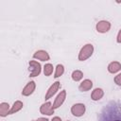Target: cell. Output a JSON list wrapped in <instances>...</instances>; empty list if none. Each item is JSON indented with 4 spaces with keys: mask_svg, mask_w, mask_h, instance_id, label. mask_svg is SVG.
Returning a JSON list of instances; mask_svg holds the SVG:
<instances>
[{
    "mask_svg": "<svg viewBox=\"0 0 121 121\" xmlns=\"http://www.w3.org/2000/svg\"><path fill=\"white\" fill-rule=\"evenodd\" d=\"M93 53H94V45L92 43H86L79 50L78 59L80 61H84V60H88L93 55Z\"/></svg>",
    "mask_w": 121,
    "mask_h": 121,
    "instance_id": "1",
    "label": "cell"
},
{
    "mask_svg": "<svg viewBox=\"0 0 121 121\" xmlns=\"http://www.w3.org/2000/svg\"><path fill=\"white\" fill-rule=\"evenodd\" d=\"M29 65V77L35 78L38 77L42 72V65L37 60H30L28 62Z\"/></svg>",
    "mask_w": 121,
    "mask_h": 121,
    "instance_id": "2",
    "label": "cell"
},
{
    "mask_svg": "<svg viewBox=\"0 0 121 121\" xmlns=\"http://www.w3.org/2000/svg\"><path fill=\"white\" fill-rule=\"evenodd\" d=\"M86 107L83 103H76L71 107V113L76 117H80L85 113Z\"/></svg>",
    "mask_w": 121,
    "mask_h": 121,
    "instance_id": "3",
    "label": "cell"
},
{
    "mask_svg": "<svg viewBox=\"0 0 121 121\" xmlns=\"http://www.w3.org/2000/svg\"><path fill=\"white\" fill-rule=\"evenodd\" d=\"M60 87V81H55L53 84H51V86L47 89V91L45 93L44 99L45 100H48L51 97H53V95H55L57 94V92L59 91Z\"/></svg>",
    "mask_w": 121,
    "mask_h": 121,
    "instance_id": "4",
    "label": "cell"
},
{
    "mask_svg": "<svg viewBox=\"0 0 121 121\" xmlns=\"http://www.w3.org/2000/svg\"><path fill=\"white\" fill-rule=\"evenodd\" d=\"M111 26H112V25H111V23L109 21L101 20V21H99V22L96 23L95 29L99 33H107L111 29Z\"/></svg>",
    "mask_w": 121,
    "mask_h": 121,
    "instance_id": "5",
    "label": "cell"
},
{
    "mask_svg": "<svg viewBox=\"0 0 121 121\" xmlns=\"http://www.w3.org/2000/svg\"><path fill=\"white\" fill-rule=\"evenodd\" d=\"M40 112L43 115H52L54 113L53 104L49 101H46V102L43 103L40 107Z\"/></svg>",
    "mask_w": 121,
    "mask_h": 121,
    "instance_id": "6",
    "label": "cell"
},
{
    "mask_svg": "<svg viewBox=\"0 0 121 121\" xmlns=\"http://www.w3.org/2000/svg\"><path fill=\"white\" fill-rule=\"evenodd\" d=\"M65 98H66V91L65 90H62L60 91V93L56 96L55 100H54V103H53V108L54 110L60 108L65 101Z\"/></svg>",
    "mask_w": 121,
    "mask_h": 121,
    "instance_id": "7",
    "label": "cell"
},
{
    "mask_svg": "<svg viewBox=\"0 0 121 121\" xmlns=\"http://www.w3.org/2000/svg\"><path fill=\"white\" fill-rule=\"evenodd\" d=\"M35 89H36V83H35V81L31 80V81L27 82V84L23 88L22 95H24V96H29L30 95H32L34 93Z\"/></svg>",
    "mask_w": 121,
    "mask_h": 121,
    "instance_id": "8",
    "label": "cell"
},
{
    "mask_svg": "<svg viewBox=\"0 0 121 121\" xmlns=\"http://www.w3.org/2000/svg\"><path fill=\"white\" fill-rule=\"evenodd\" d=\"M33 58L35 60H38L47 61V60H49L50 56L45 50H38L33 54Z\"/></svg>",
    "mask_w": 121,
    "mask_h": 121,
    "instance_id": "9",
    "label": "cell"
},
{
    "mask_svg": "<svg viewBox=\"0 0 121 121\" xmlns=\"http://www.w3.org/2000/svg\"><path fill=\"white\" fill-rule=\"evenodd\" d=\"M92 88H93V81L88 78L83 79L78 86V90L80 92H87V91H90Z\"/></svg>",
    "mask_w": 121,
    "mask_h": 121,
    "instance_id": "10",
    "label": "cell"
},
{
    "mask_svg": "<svg viewBox=\"0 0 121 121\" xmlns=\"http://www.w3.org/2000/svg\"><path fill=\"white\" fill-rule=\"evenodd\" d=\"M103 95H104L103 89H101V88H95V89L93 90V92L91 94V98L94 101H98V100H100L103 97Z\"/></svg>",
    "mask_w": 121,
    "mask_h": 121,
    "instance_id": "11",
    "label": "cell"
},
{
    "mask_svg": "<svg viewBox=\"0 0 121 121\" xmlns=\"http://www.w3.org/2000/svg\"><path fill=\"white\" fill-rule=\"evenodd\" d=\"M121 70V63L119 61H112L108 65V71L111 74H115Z\"/></svg>",
    "mask_w": 121,
    "mask_h": 121,
    "instance_id": "12",
    "label": "cell"
},
{
    "mask_svg": "<svg viewBox=\"0 0 121 121\" xmlns=\"http://www.w3.org/2000/svg\"><path fill=\"white\" fill-rule=\"evenodd\" d=\"M9 111H10V107H9V103L2 102L0 104V116L1 117H5V116L9 115Z\"/></svg>",
    "mask_w": 121,
    "mask_h": 121,
    "instance_id": "13",
    "label": "cell"
},
{
    "mask_svg": "<svg viewBox=\"0 0 121 121\" xmlns=\"http://www.w3.org/2000/svg\"><path fill=\"white\" fill-rule=\"evenodd\" d=\"M23 107H24V103L22 101H20V100H16L13 103V105L11 106V108H10L9 114H13V113L18 112L19 111H21L23 109Z\"/></svg>",
    "mask_w": 121,
    "mask_h": 121,
    "instance_id": "14",
    "label": "cell"
},
{
    "mask_svg": "<svg viewBox=\"0 0 121 121\" xmlns=\"http://www.w3.org/2000/svg\"><path fill=\"white\" fill-rule=\"evenodd\" d=\"M71 78L74 81L78 82V81H80L82 78H83V73L80 71V70H74L71 74Z\"/></svg>",
    "mask_w": 121,
    "mask_h": 121,
    "instance_id": "15",
    "label": "cell"
},
{
    "mask_svg": "<svg viewBox=\"0 0 121 121\" xmlns=\"http://www.w3.org/2000/svg\"><path fill=\"white\" fill-rule=\"evenodd\" d=\"M64 73V66L62 64H58L55 68V73H54V78H58L60 77H61Z\"/></svg>",
    "mask_w": 121,
    "mask_h": 121,
    "instance_id": "16",
    "label": "cell"
},
{
    "mask_svg": "<svg viewBox=\"0 0 121 121\" xmlns=\"http://www.w3.org/2000/svg\"><path fill=\"white\" fill-rule=\"evenodd\" d=\"M53 70H54V67H53V65L51 63L44 64V66H43V74H44V76H46V77L51 76L52 73H53Z\"/></svg>",
    "mask_w": 121,
    "mask_h": 121,
    "instance_id": "17",
    "label": "cell"
},
{
    "mask_svg": "<svg viewBox=\"0 0 121 121\" xmlns=\"http://www.w3.org/2000/svg\"><path fill=\"white\" fill-rule=\"evenodd\" d=\"M113 81H114V83H115L116 85H118V86H121V73L117 74V75L114 77V78H113Z\"/></svg>",
    "mask_w": 121,
    "mask_h": 121,
    "instance_id": "18",
    "label": "cell"
},
{
    "mask_svg": "<svg viewBox=\"0 0 121 121\" xmlns=\"http://www.w3.org/2000/svg\"><path fill=\"white\" fill-rule=\"evenodd\" d=\"M116 42L118 43H121V28L119 29L118 33H117V36H116Z\"/></svg>",
    "mask_w": 121,
    "mask_h": 121,
    "instance_id": "19",
    "label": "cell"
},
{
    "mask_svg": "<svg viewBox=\"0 0 121 121\" xmlns=\"http://www.w3.org/2000/svg\"><path fill=\"white\" fill-rule=\"evenodd\" d=\"M51 121H62L61 120V118L60 117H59V116H55V117H53L52 118V120Z\"/></svg>",
    "mask_w": 121,
    "mask_h": 121,
    "instance_id": "20",
    "label": "cell"
},
{
    "mask_svg": "<svg viewBox=\"0 0 121 121\" xmlns=\"http://www.w3.org/2000/svg\"><path fill=\"white\" fill-rule=\"evenodd\" d=\"M36 121H48V119L45 118V117H40V118H38Z\"/></svg>",
    "mask_w": 121,
    "mask_h": 121,
    "instance_id": "21",
    "label": "cell"
},
{
    "mask_svg": "<svg viewBox=\"0 0 121 121\" xmlns=\"http://www.w3.org/2000/svg\"><path fill=\"white\" fill-rule=\"evenodd\" d=\"M114 121H121V120H114Z\"/></svg>",
    "mask_w": 121,
    "mask_h": 121,
    "instance_id": "22",
    "label": "cell"
}]
</instances>
